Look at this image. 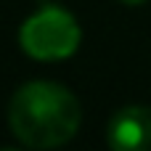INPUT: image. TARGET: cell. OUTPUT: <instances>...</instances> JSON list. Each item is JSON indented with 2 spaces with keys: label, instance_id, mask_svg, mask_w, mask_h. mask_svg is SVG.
Segmentation results:
<instances>
[{
  "label": "cell",
  "instance_id": "1",
  "mask_svg": "<svg viewBox=\"0 0 151 151\" xmlns=\"http://www.w3.org/2000/svg\"><path fill=\"white\" fill-rule=\"evenodd\" d=\"M80 125L82 106L66 85L32 80L11 96L8 127L27 149H58L77 135Z\"/></svg>",
  "mask_w": 151,
  "mask_h": 151
},
{
  "label": "cell",
  "instance_id": "2",
  "mask_svg": "<svg viewBox=\"0 0 151 151\" xmlns=\"http://www.w3.org/2000/svg\"><path fill=\"white\" fill-rule=\"evenodd\" d=\"M80 40L82 32L77 19L58 5L32 13L19 29V45L35 61H64L74 56Z\"/></svg>",
  "mask_w": 151,
  "mask_h": 151
},
{
  "label": "cell",
  "instance_id": "3",
  "mask_svg": "<svg viewBox=\"0 0 151 151\" xmlns=\"http://www.w3.org/2000/svg\"><path fill=\"white\" fill-rule=\"evenodd\" d=\"M111 151H151V106L117 109L106 127Z\"/></svg>",
  "mask_w": 151,
  "mask_h": 151
},
{
  "label": "cell",
  "instance_id": "4",
  "mask_svg": "<svg viewBox=\"0 0 151 151\" xmlns=\"http://www.w3.org/2000/svg\"><path fill=\"white\" fill-rule=\"evenodd\" d=\"M119 3H125V5H141V3H146V0H119Z\"/></svg>",
  "mask_w": 151,
  "mask_h": 151
},
{
  "label": "cell",
  "instance_id": "5",
  "mask_svg": "<svg viewBox=\"0 0 151 151\" xmlns=\"http://www.w3.org/2000/svg\"><path fill=\"white\" fill-rule=\"evenodd\" d=\"M0 151H19V149H0Z\"/></svg>",
  "mask_w": 151,
  "mask_h": 151
}]
</instances>
